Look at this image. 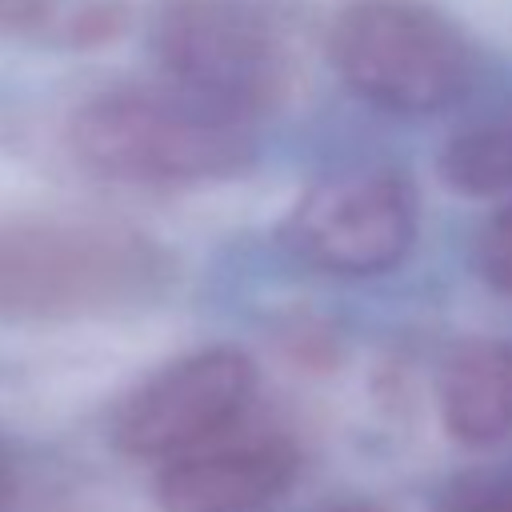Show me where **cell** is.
I'll list each match as a JSON object with an SVG mask.
<instances>
[{
    "label": "cell",
    "instance_id": "7a4b0ae2",
    "mask_svg": "<svg viewBox=\"0 0 512 512\" xmlns=\"http://www.w3.org/2000/svg\"><path fill=\"white\" fill-rule=\"evenodd\" d=\"M68 144L104 180L192 188L232 180L256 160V120L176 84L96 92L68 120Z\"/></svg>",
    "mask_w": 512,
    "mask_h": 512
},
{
    "label": "cell",
    "instance_id": "9c48e42d",
    "mask_svg": "<svg viewBox=\"0 0 512 512\" xmlns=\"http://www.w3.org/2000/svg\"><path fill=\"white\" fill-rule=\"evenodd\" d=\"M436 168L444 184L464 196L512 192V116H492L460 128L444 144Z\"/></svg>",
    "mask_w": 512,
    "mask_h": 512
},
{
    "label": "cell",
    "instance_id": "52a82bcc",
    "mask_svg": "<svg viewBox=\"0 0 512 512\" xmlns=\"http://www.w3.org/2000/svg\"><path fill=\"white\" fill-rule=\"evenodd\" d=\"M300 456L276 432H244V420L216 440L160 464L156 504L164 512H264L296 480Z\"/></svg>",
    "mask_w": 512,
    "mask_h": 512
},
{
    "label": "cell",
    "instance_id": "277c9868",
    "mask_svg": "<svg viewBox=\"0 0 512 512\" xmlns=\"http://www.w3.org/2000/svg\"><path fill=\"white\" fill-rule=\"evenodd\" d=\"M152 48L168 84L248 120L276 108L292 80V48L252 0H168Z\"/></svg>",
    "mask_w": 512,
    "mask_h": 512
},
{
    "label": "cell",
    "instance_id": "30bf717a",
    "mask_svg": "<svg viewBox=\"0 0 512 512\" xmlns=\"http://www.w3.org/2000/svg\"><path fill=\"white\" fill-rule=\"evenodd\" d=\"M432 512H512V468H480L448 480Z\"/></svg>",
    "mask_w": 512,
    "mask_h": 512
},
{
    "label": "cell",
    "instance_id": "4fadbf2b",
    "mask_svg": "<svg viewBox=\"0 0 512 512\" xmlns=\"http://www.w3.org/2000/svg\"><path fill=\"white\" fill-rule=\"evenodd\" d=\"M336 512H376V508H336Z\"/></svg>",
    "mask_w": 512,
    "mask_h": 512
},
{
    "label": "cell",
    "instance_id": "7c38bea8",
    "mask_svg": "<svg viewBox=\"0 0 512 512\" xmlns=\"http://www.w3.org/2000/svg\"><path fill=\"white\" fill-rule=\"evenodd\" d=\"M8 488H12V460H8V448H4V440H0V508H4V500H8Z\"/></svg>",
    "mask_w": 512,
    "mask_h": 512
},
{
    "label": "cell",
    "instance_id": "8992f818",
    "mask_svg": "<svg viewBox=\"0 0 512 512\" xmlns=\"http://www.w3.org/2000/svg\"><path fill=\"white\" fill-rule=\"evenodd\" d=\"M256 396V368L240 348H200L140 380L112 416V444L136 460H172L236 428Z\"/></svg>",
    "mask_w": 512,
    "mask_h": 512
},
{
    "label": "cell",
    "instance_id": "5b68a950",
    "mask_svg": "<svg viewBox=\"0 0 512 512\" xmlns=\"http://www.w3.org/2000/svg\"><path fill=\"white\" fill-rule=\"evenodd\" d=\"M284 248L328 276H380L416 240V192L384 168H352L300 192L280 224Z\"/></svg>",
    "mask_w": 512,
    "mask_h": 512
},
{
    "label": "cell",
    "instance_id": "8fae6325",
    "mask_svg": "<svg viewBox=\"0 0 512 512\" xmlns=\"http://www.w3.org/2000/svg\"><path fill=\"white\" fill-rule=\"evenodd\" d=\"M476 272L504 296H512V200L500 204L476 232Z\"/></svg>",
    "mask_w": 512,
    "mask_h": 512
},
{
    "label": "cell",
    "instance_id": "6da1fadb",
    "mask_svg": "<svg viewBox=\"0 0 512 512\" xmlns=\"http://www.w3.org/2000/svg\"><path fill=\"white\" fill-rule=\"evenodd\" d=\"M164 248L132 224L76 212L0 220V320H92L168 288Z\"/></svg>",
    "mask_w": 512,
    "mask_h": 512
},
{
    "label": "cell",
    "instance_id": "3957f363",
    "mask_svg": "<svg viewBox=\"0 0 512 512\" xmlns=\"http://www.w3.org/2000/svg\"><path fill=\"white\" fill-rule=\"evenodd\" d=\"M328 56L360 100L400 116L456 104L476 68L464 32L412 0H352L332 20Z\"/></svg>",
    "mask_w": 512,
    "mask_h": 512
},
{
    "label": "cell",
    "instance_id": "ba28073f",
    "mask_svg": "<svg viewBox=\"0 0 512 512\" xmlns=\"http://www.w3.org/2000/svg\"><path fill=\"white\" fill-rule=\"evenodd\" d=\"M444 432L464 448H492L512 432V344H456L436 380Z\"/></svg>",
    "mask_w": 512,
    "mask_h": 512
}]
</instances>
